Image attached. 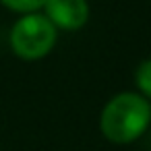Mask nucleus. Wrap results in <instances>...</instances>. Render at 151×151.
<instances>
[{
  "mask_svg": "<svg viewBox=\"0 0 151 151\" xmlns=\"http://www.w3.org/2000/svg\"><path fill=\"white\" fill-rule=\"evenodd\" d=\"M151 126V101L137 91L114 93L99 112V132L114 145L139 141Z\"/></svg>",
  "mask_w": 151,
  "mask_h": 151,
  "instance_id": "1",
  "label": "nucleus"
},
{
  "mask_svg": "<svg viewBox=\"0 0 151 151\" xmlns=\"http://www.w3.org/2000/svg\"><path fill=\"white\" fill-rule=\"evenodd\" d=\"M58 42V29L40 13L19 15L9 31V46L13 54L25 62H37L46 58Z\"/></svg>",
  "mask_w": 151,
  "mask_h": 151,
  "instance_id": "2",
  "label": "nucleus"
},
{
  "mask_svg": "<svg viewBox=\"0 0 151 151\" xmlns=\"http://www.w3.org/2000/svg\"><path fill=\"white\" fill-rule=\"evenodd\" d=\"M42 13L58 31H81L91 15L87 0H46Z\"/></svg>",
  "mask_w": 151,
  "mask_h": 151,
  "instance_id": "3",
  "label": "nucleus"
},
{
  "mask_svg": "<svg viewBox=\"0 0 151 151\" xmlns=\"http://www.w3.org/2000/svg\"><path fill=\"white\" fill-rule=\"evenodd\" d=\"M134 87L137 93L151 101V58H145L134 68Z\"/></svg>",
  "mask_w": 151,
  "mask_h": 151,
  "instance_id": "4",
  "label": "nucleus"
},
{
  "mask_svg": "<svg viewBox=\"0 0 151 151\" xmlns=\"http://www.w3.org/2000/svg\"><path fill=\"white\" fill-rule=\"evenodd\" d=\"M0 4L13 13L27 15V13H40L46 4V0H0Z\"/></svg>",
  "mask_w": 151,
  "mask_h": 151,
  "instance_id": "5",
  "label": "nucleus"
}]
</instances>
